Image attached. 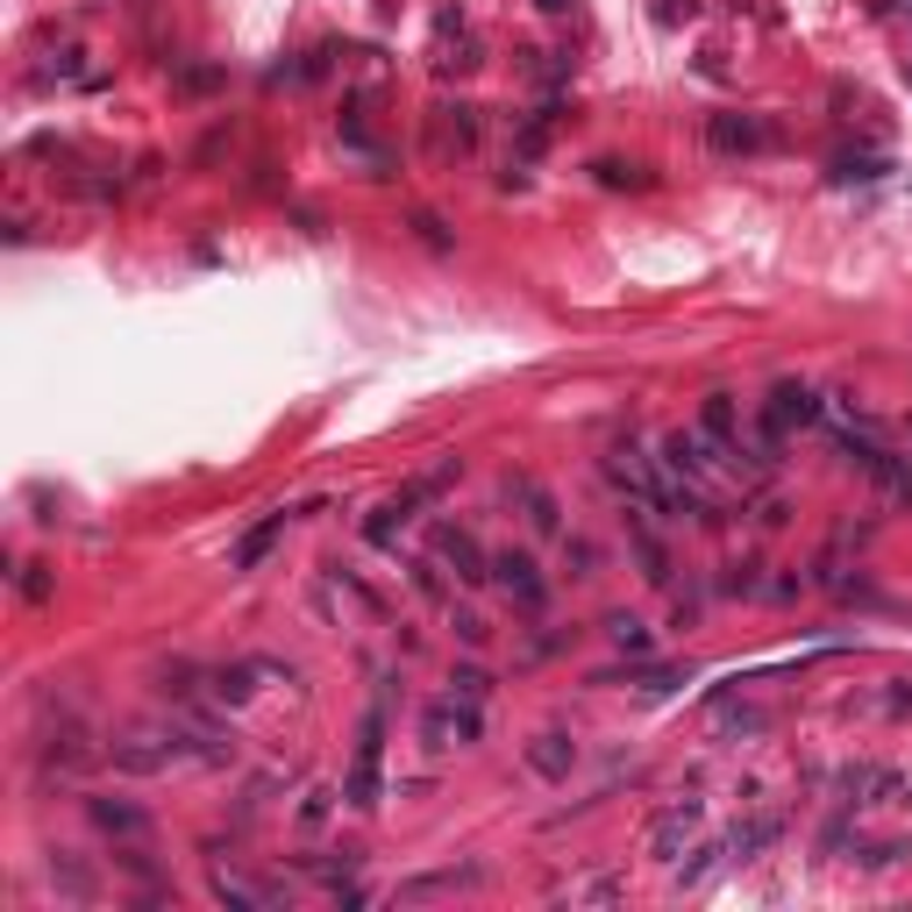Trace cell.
<instances>
[{"mask_svg": "<svg viewBox=\"0 0 912 912\" xmlns=\"http://www.w3.org/2000/svg\"><path fill=\"white\" fill-rule=\"evenodd\" d=\"M606 485H614L620 499H628L634 513H656V521H677V492H671V470H663V456H649L642 443H614L599 456Z\"/></svg>", "mask_w": 912, "mask_h": 912, "instance_id": "1", "label": "cell"}, {"mask_svg": "<svg viewBox=\"0 0 912 912\" xmlns=\"http://www.w3.org/2000/svg\"><path fill=\"white\" fill-rule=\"evenodd\" d=\"M343 799L357 805V813H378V799H386V713H363L357 763H349V778H343Z\"/></svg>", "mask_w": 912, "mask_h": 912, "instance_id": "2", "label": "cell"}, {"mask_svg": "<svg viewBox=\"0 0 912 912\" xmlns=\"http://www.w3.org/2000/svg\"><path fill=\"white\" fill-rule=\"evenodd\" d=\"M834 792H842V805H912V770L842 763V770H834Z\"/></svg>", "mask_w": 912, "mask_h": 912, "instance_id": "3", "label": "cell"}, {"mask_svg": "<svg viewBox=\"0 0 912 912\" xmlns=\"http://www.w3.org/2000/svg\"><path fill=\"white\" fill-rule=\"evenodd\" d=\"M421 741H428L435 756L485 741V706H478V698H456V692H443V698L428 706V720H421Z\"/></svg>", "mask_w": 912, "mask_h": 912, "instance_id": "4", "label": "cell"}, {"mask_svg": "<svg viewBox=\"0 0 912 912\" xmlns=\"http://www.w3.org/2000/svg\"><path fill=\"white\" fill-rule=\"evenodd\" d=\"M698 827H706V799H671L656 813V827H649V856H656L663 870H677L684 848L698 842Z\"/></svg>", "mask_w": 912, "mask_h": 912, "instance_id": "5", "label": "cell"}, {"mask_svg": "<svg viewBox=\"0 0 912 912\" xmlns=\"http://www.w3.org/2000/svg\"><path fill=\"white\" fill-rule=\"evenodd\" d=\"M449 478H456V456H449V464H443V470H428V478H414V485H406V492H392V499H386V507H378V513H371V521H363V535H371V542H378V550H386V542H392V535H400V528H406V521H414V507H421V499H428V492H443V485H449Z\"/></svg>", "mask_w": 912, "mask_h": 912, "instance_id": "6", "label": "cell"}, {"mask_svg": "<svg viewBox=\"0 0 912 912\" xmlns=\"http://www.w3.org/2000/svg\"><path fill=\"white\" fill-rule=\"evenodd\" d=\"M827 414V400H819L813 386H799V378H784V386H770V406H763V435L770 443H784L792 428H813V421Z\"/></svg>", "mask_w": 912, "mask_h": 912, "instance_id": "7", "label": "cell"}, {"mask_svg": "<svg viewBox=\"0 0 912 912\" xmlns=\"http://www.w3.org/2000/svg\"><path fill=\"white\" fill-rule=\"evenodd\" d=\"M94 756H100V749H94V735H86V720L65 706V713H57V727L43 735V770H57V778H79Z\"/></svg>", "mask_w": 912, "mask_h": 912, "instance_id": "8", "label": "cell"}, {"mask_svg": "<svg viewBox=\"0 0 912 912\" xmlns=\"http://www.w3.org/2000/svg\"><path fill=\"white\" fill-rule=\"evenodd\" d=\"M492 577L507 585V599H513V606H528V614H542V606H550V577H542L535 556L499 550V556H492Z\"/></svg>", "mask_w": 912, "mask_h": 912, "instance_id": "9", "label": "cell"}, {"mask_svg": "<svg viewBox=\"0 0 912 912\" xmlns=\"http://www.w3.org/2000/svg\"><path fill=\"white\" fill-rule=\"evenodd\" d=\"M435 556L456 571V585H485V577H492V556L478 550L470 528H435Z\"/></svg>", "mask_w": 912, "mask_h": 912, "instance_id": "10", "label": "cell"}, {"mask_svg": "<svg viewBox=\"0 0 912 912\" xmlns=\"http://www.w3.org/2000/svg\"><path fill=\"white\" fill-rule=\"evenodd\" d=\"M706 143L720 150V158H756V150L770 143V129L756 115H713L706 121Z\"/></svg>", "mask_w": 912, "mask_h": 912, "instance_id": "11", "label": "cell"}, {"mask_svg": "<svg viewBox=\"0 0 912 912\" xmlns=\"http://www.w3.org/2000/svg\"><path fill=\"white\" fill-rule=\"evenodd\" d=\"M528 770H535V778H550V784H564L571 770H577V741L564 735V727H542V735H528Z\"/></svg>", "mask_w": 912, "mask_h": 912, "instance_id": "12", "label": "cell"}, {"mask_svg": "<svg viewBox=\"0 0 912 912\" xmlns=\"http://www.w3.org/2000/svg\"><path fill=\"white\" fill-rule=\"evenodd\" d=\"M698 428L713 435V449L735 464L741 456V414H735V392H706V406H698Z\"/></svg>", "mask_w": 912, "mask_h": 912, "instance_id": "13", "label": "cell"}, {"mask_svg": "<svg viewBox=\"0 0 912 912\" xmlns=\"http://www.w3.org/2000/svg\"><path fill=\"white\" fill-rule=\"evenodd\" d=\"M86 813H94L100 834H121V842H143V834H150L143 805H129V799H86Z\"/></svg>", "mask_w": 912, "mask_h": 912, "instance_id": "14", "label": "cell"}, {"mask_svg": "<svg viewBox=\"0 0 912 912\" xmlns=\"http://www.w3.org/2000/svg\"><path fill=\"white\" fill-rule=\"evenodd\" d=\"M778 834H784V819H778V813H756V819H741V827L727 834L720 848H727V862H749V856H763Z\"/></svg>", "mask_w": 912, "mask_h": 912, "instance_id": "15", "label": "cell"}, {"mask_svg": "<svg viewBox=\"0 0 912 912\" xmlns=\"http://www.w3.org/2000/svg\"><path fill=\"white\" fill-rule=\"evenodd\" d=\"M485 884V862H464V870H435V877H414V884H400V899H449V891H470Z\"/></svg>", "mask_w": 912, "mask_h": 912, "instance_id": "16", "label": "cell"}, {"mask_svg": "<svg viewBox=\"0 0 912 912\" xmlns=\"http://www.w3.org/2000/svg\"><path fill=\"white\" fill-rule=\"evenodd\" d=\"M507 499H521V507H528V528H535V535H556V499L542 492L535 478H507Z\"/></svg>", "mask_w": 912, "mask_h": 912, "instance_id": "17", "label": "cell"}, {"mask_svg": "<svg viewBox=\"0 0 912 912\" xmlns=\"http://www.w3.org/2000/svg\"><path fill=\"white\" fill-rule=\"evenodd\" d=\"M215 899L221 905H242V912H264V905H279V891L250 884V877H236V870H215Z\"/></svg>", "mask_w": 912, "mask_h": 912, "instance_id": "18", "label": "cell"}, {"mask_svg": "<svg viewBox=\"0 0 912 912\" xmlns=\"http://www.w3.org/2000/svg\"><path fill=\"white\" fill-rule=\"evenodd\" d=\"M606 642L628 649V656H649V649H656V634H649L634 614H606Z\"/></svg>", "mask_w": 912, "mask_h": 912, "instance_id": "19", "label": "cell"}, {"mask_svg": "<svg viewBox=\"0 0 912 912\" xmlns=\"http://www.w3.org/2000/svg\"><path fill=\"white\" fill-rule=\"evenodd\" d=\"M279 528H285V513H271V521H264V528H250V535H242V542H236V556H228V564H236V571H250V564H264V550H271V542H279Z\"/></svg>", "mask_w": 912, "mask_h": 912, "instance_id": "20", "label": "cell"}, {"mask_svg": "<svg viewBox=\"0 0 912 912\" xmlns=\"http://www.w3.org/2000/svg\"><path fill=\"white\" fill-rule=\"evenodd\" d=\"M877 485H884L899 507H912V456H877V470H870Z\"/></svg>", "mask_w": 912, "mask_h": 912, "instance_id": "21", "label": "cell"}, {"mask_svg": "<svg viewBox=\"0 0 912 912\" xmlns=\"http://www.w3.org/2000/svg\"><path fill=\"white\" fill-rule=\"evenodd\" d=\"M634 556H642V577H649V585H671V556H663V542L649 535L642 521H634Z\"/></svg>", "mask_w": 912, "mask_h": 912, "instance_id": "22", "label": "cell"}, {"mask_svg": "<svg viewBox=\"0 0 912 912\" xmlns=\"http://www.w3.org/2000/svg\"><path fill=\"white\" fill-rule=\"evenodd\" d=\"M449 692H456V698H478V706H485V698H492V677H485L478 663H464V671L449 677Z\"/></svg>", "mask_w": 912, "mask_h": 912, "instance_id": "23", "label": "cell"}, {"mask_svg": "<svg viewBox=\"0 0 912 912\" xmlns=\"http://www.w3.org/2000/svg\"><path fill=\"white\" fill-rule=\"evenodd\" d=\"M443 115H449L456 150H470V143H478V108H464V100H456V108H443Z\"/></svg>", "mask_w": 912, "mask_h": 912, "instance_id": "24", "label": "cell"}, {"mask_svg": "<svg viewBox=\"0 0 912 912\" xmlns=\"http://www.w3.org/2000/svg\"><path fill=\"white\" fill-rule=\"evenodd\" d=\"M720 727H727V735H763V727H770V713L741 706V713H720Z\"/></svg>", "mask_w": 912, "mask_h": 912, "instance_id": "25", "label": "cell"}, {"mask_svg": "<svg viewBox=\"0 0 912 912\" xmlns=\"http://www.w3.org/2000/svg\"><path fill=\"white\" fill-rule=\"evenodd\" d=\"M215 698L242 706V698H250V671H215Z\"/></svg>", "mask_w": 912, "mask_h": 912, "instance_id": "26", "label": "cell"}, {"mask_svg": "<svg viewBox=\"0 0 912 912\" xmlns=\"http://www.w3.org/2000/svg\"><path fill=\"white\" fill-rule=\"evenodd\" d=\"M912 856V842H877V848H862V862L870 870H891V862H905Z\"/></svg>", "mask_w": 912, "mask_h": 912, "instance_id": "27", "label": "cell"}, {"mask_svg": "<svg viewBox=\"0 0 912 912\" xmlns=\"http://www.w3.org/2000/svg\"><path fill=\"white\" fill-rule=\"evenodd\" d=\"M591 172H599V186H649V178L634 172V164H614V158H606V164H591Z\"/></svg>", "mask_w": 912, "mask_h": 912, "instance_id": "28", "label": "cell"}, {"mask_svg": "<svg viewBox=\"0 0 912 912\" xmlns=\"http://www.w3.org/2000/svg\"><path fill=\"white\" fill-rule=\"evenodd\" d=\"M834 178H884V158H842Z\"/></svg>", "mask_w": 912, "mask_h": 912, "instance_id": "29", "label": "cell"}, {"mask_svg": "<svg viewBox=\"0 0 912 912\" xmlns=\"http://www.w3.org/2000/svg\"><path fill=\"white\" fill-rule=\"evenodd\" d=\"M22 591H29V599H51V577H43V564H22Z\"/></svg>", "mask_w": 912, "mask_h": 912, "instance_id": "30", "label": "cell"}, {"mask_svg": "<svg viewBox=\"0 0 912 912\" xmlns=\"http://www.w3.org/2000/svg\"><path fill=\"white\" fill-rule=\"evenodd\" d=\"M328 799H336V792H307V805H300V819H307V827H322V819H328Z\"/></svg>", "mask_w": 912, "mask_h": 912, "instance_id": "31", "label": "cell"}, {"mask_svg": "<svg viewBox=\"0 0 912 912\" xmlns=\"http://www.w3.org/2000/svg\"><path fill=\"white\" fill-rule=\"evenodd\" d=\"M456 634H464V642H485V634H492V628H485L478 614H456Z\"/></svg>", "mask_w": 912, "mask_h": 912, "instance_id": "32", "label": "cell"}, {"mask_svg": "<svg viewBox=\"0 0 912 912\" xmlns=\"http://www.w3.org/2000/svg\"><path fill=\"white\" fill-rule=\"evenodd\" d=\"M656 14H663V22H692V0H663Z\"/></svg>", "mask_w": 912, "mask_h": 912, "instance_id": "33", "label": "cell"}, {"mask_svg": "<svg viewBox=\"0 0 912 912\" xmlns=\"http://www.w3.org/2000/svg\"><path fill=\"white\" fill-rule=\"evenodd\" d=\"M535 8H542V14H564V8H571V0H535Z\"/></svg>", "mask_w": 912, "mask_h": 912, "instance_id": "34", "label": "cell"}]
</instances>
